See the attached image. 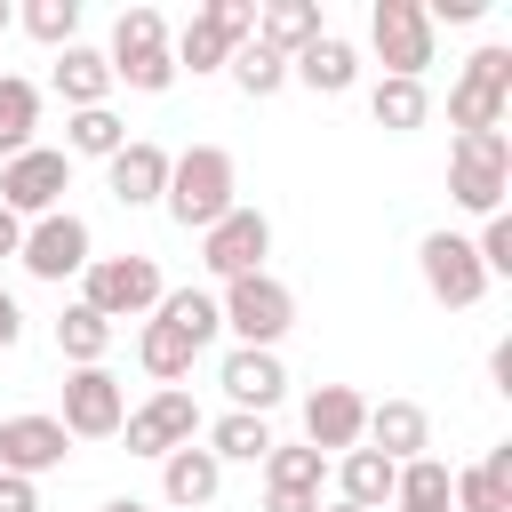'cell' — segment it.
Returning <instances> with one entry per match:
<instances>
[{"instance_id": "f546056e", "label": "cell", "mask_w": 512, "mask_h": 512, "mask_svg": "<svg viewBox=\"0 0 512 512\" xmlns=\"http://www.w3.org/2000/svg\"><path fill=\"white\" fill-rule=\"evenodd\" d=\"M192 360H200V352H192V336H176L168 320H144V328H136V368H144L152 384H184V376H192Z\"/></svg>"}, {"instance_id": "4dcf8cb0", "label": "cell", "mask_w": 512, "mask_h": 512, "mask_svg": "<svg viewBox=\"0 0 512 512\" xmlns=\"http://www.w3.org/2000/svg\"><path fill=\"white\" fill-rule=\"evenodd\" d=\"M128 144V120L112 112V104H96V112H64V160H112Z\"/></svg>"}, {"instance_id": "d4e9b609", "label": "cell", "mask_w": 512, "mask_h": 512, "mask_svg": "<svg viewBox=\"0 0 512 512\" xmlns=\"http://www.w3.org/2000/svg\"><path fill=\"white\" fill-rule=\"evenodd\" d=\"M328 488V456L304 448V440H272L264 456V496H320Z\"/></svg>"}, {"instance_id": "836d02e7", "label": "cell", "mask_w": 512, "mask_h": 512, "mask_svg": "<svg viewBox=\"0 0 512 512\" xmlns=\"http://www.w3.org/2000/svg\"><path fill=\"white\" fill-rule=\"evenodd\" d=\"M224 72H232V88H240L248 104H264V96H280V88H288V56H272V48H256V40H240Z\"/></svg>"}, {"instance_id": "9c48e42d", "label": "cell", "mask_w": 512, "mask_h": 512, "mask_svg": "<svg viewBox=\"0 0 512 512\" xmlns=\"http://www.w3.org/2000/svg\"><path fill=\"white\" fill-rule=\"evenodd\" d=\"M120 440H128V456H152V464H160V456H176V448L200 440V400H192L184 384H152V400L128 408Z\"/></svg>"}, {"instance_id": "9a60e30c", "label": "cell", "mask_w": 512, "mask_h": 512, "mask_svg": "<svg viewBox=\"0 0 512 512\" xmlns=\"http://www.w3.org/2000/svg\"><path fill=\"white\" fill-rule=\"evenodd\" d=\"M216 384H224V400H232L240 416H272V408L288 400V368H280V352H256V344H232V352L216 360Z\"/></svg>"}, {"instance_id": "cb8c5ba5", "label": "cell", "mask_w": 512, "mask_h": 512, "mask_svg": "<svg viewBox=\"0 0 512 512\" xmlns=\"http://www.w3.org/2000/svg\"><path fill=\"white\" fill-rule=\"evenodd\" d=\"M200 448H208L216 464H264V456H272V416H240V408H224L216 424H200Z\"/></svg>"}, {"instance_id": "d6986e66", "label": "cell", "mask_w": 512, "mask_h": 512, "mask_svg": "<svg viewBox=\"0 0 512 512\" xmlns=\"http://www.w3.org/2000/svg\"><path fill=\"white\" fill-rule=\"evenodd\" d=\"M288 80L312 88V96H352V88H360V48H352L344 32H320L312 48L288 56Z\"/></svg>"}, {"instance_id": "4fadbf2b", "label": "cell", "mask_w": 512, "mask_h": 512, "mask_svg": "<svg viewBox=\"0 0 512 512\" xmlns=\"http://www.w3.org/2000/svg\"><path fill=\"white\" fill-rule=\"evenodd\" d=\"M56 424H64V440H120V424H128V384H120L112 368H72Z\"/></svg>"}, {"instance_id": "5bb4252c", "label": "cell", "mask_w": 512, "mask_h": 512, "mask_svg": "<svg viewBox=\"0 0 512 512\" xmlns=\"http://www.w3.org/2000/svg\"><path fill=\"white\" fill-rule=\"evenodd\" d=\"M64 456H72V440H64V424L48 416V408H24V416H0V472H16V480H48V472H64Z\"/></svg>"}, {"instance_id": "277c9868", "label": "cell", "mask_w": 512, "mask_h": 512, "mask_svg": "<svg viewBox=\"0 0 512 512\" xmlns=\"http://www.w3.org/2000/svg\"><path fill=\"white\" fill-rule=\"evenodd\" d=\"M216 320L232 344H256V352H280V336L296 328V288L280 272H248V280H224L216 288Z\"/></svg>"}, {"instance_id": "2e32d148", "label": "cell", "mask_w": 512, "mask_h": 512, "mask_svg": "<svg viewBox=\"0 0 512 512\" xmlns=\"http://www.w3.org/2000/svg\"><path fill=\"white\" fill-rule=\"evenodd\" d=\"M360 424H368V400L352 384H312L304 392V448L344 456V448H360Z\"/></svg>"}, {"instance_id": "30bf717a", "label": "cell", "mask_w": 512, "mask_h": 512, "mask_svg": "<svg viewBox=\"0 0 512 512\" xmlns=\"http://www.w3.org/2000/svg\"><path fill=\"white\" fill-rule=\"evenodd\" d=\"M64 192H72V160H64V144H32V152L0 160V208H8V216L40 224V216L64 208Z\"/></svg>"}, {"instance_id": "7402d4cb", "label": "cell", "mask_w": 512, "mask_h": 512, "mask_svg": "<svg viewBox=\"0 0 512 512\" xmlns=\"http://www.w3.org/2000/svg\"><path fill=\"white\" fill-rule=\"evenodd\" d=\"M328 480H336V504H352V512H384L400 464H384L376 448H344V456H328Z\"/></svg>"}, {"instance_id": "d590c367", "label": "cell", "mask_w": 512, "mask_h": 512, "mask_svg": "<svg viewBox=\"0 0 512 512\" xmlns=\"http://www.w3.org/2000/svg\"><path fill=\"white\" fill-rule=\"evenodd\" d=\"M472 256H480V272H488V280H512V208L480 216V232H472Z\"/></svg>"}, {"instance_id": "8d00e7d4", "label": "cell", "mask_w": 512, "mask_h": 512, "mask_svg": "<svg viewBox=\"0 0 512 512\" xmlns=\"http://www.w3.org/2000/svg\"><path fill=\"white\" fill-rule=\"evenodd\" d=\"M208 16H216V32L240 48V40H256V0H200Z\"/></svg>"}, {"instance_id": "83f0119b", "label": "cell", "mask_w": 512, "mask_h": 512, "mask_svg": "<svg viewBox=\"0 0 512 512\" xmlns=\"http://www.w3.org/2000/svg\"><path fill=\"white\" fill-rule=\"evenodd\" d=\"M448 488H456L448 456H408L392 480V512H448Z\"/></svg>"}, {"instance_id": "603a6c76", "label": "cell", "mask_w": 512, "mask_h": 512, "mask_svg": "<svg viewBox=\"0 0 512 512\" xmlns=\"http://www.w3.org/2000/svg\"><path fill=\"white\" fill-rule=\"evenodd\" d=\"M328 24H320V0H256V48H272V56H296V48H312Z\"/></svg>"}, {"instance_id": "ba28073f", "label": "cell", "mask_w": 512, "mask_h": 512, "mask_svg": "<svg viewBox=\"0 0 512 512\" xmlns=\"http://www.w3.org/2000/svg\"><path fill=\"white\" fill-rule=\"evenodd\" d=\"M416 272H424V296L432 304H448V312H472L480 296H488V272H480V256H472V232H424L416 240Z\"/></svg>"}, {"instance_id": "8992f818", "label": "cell", "mask_w": 512, "mask_h": 512, "mask_svg": "<svg viewBox=\"0 0 512 512\" xmlns=\"http://www.w3.org/2000/svg\"><path fill=\"white\" fill-rule=\"evenodd\" d=\"M504 112H512V48L488 40V48H472L464 72L448 80V128H456V136H472V128H504Z\"/></svg>"}, {"instance_id": "e575fe53", "label": "cell", "mask_w": 512, "mask_h": 512, "mask_svg": "<svg viewBox=\"0 0 512 512\" xmlns=\"http://www.w3.org/2000/svg\"><path fill=\"white\" fill-rule=\"evenodd\" d=\"M16 24H24L40 48H72V40H80V0H24Z\"/></svg>"}, {"instance_id": "52a82bcc", "label": "cell", "mask_w": 512, "mask_h": 512, "mask_svg": "<svg viewBox=\"0 0 512 512\" xmlns=\"http://www.w3.org/2000/svg\"><path fill=\"white\" fill-rule=\"evenodd\" d=\"M368 48L384 64V80H424L440 56V32L424 24V0H376L368 8Z\"/></svg>"}, {"instance_id": "f1b7e54d", "label": "cell", "mask_w": 512, "mask_h": 512, "mask_svg": "<svg viewBox=\"0 0 512 512\" xmlns=\"http://www.w3.org/2000/svg\"><path fill=\"white\" fill-rule=\"evenodd\" d=\"M40 144V88L24 72H0V160Z\"/></svg>"}, {"instance_id": "ac0fdd59", "label": "cell", "mask_w": 512, "mask_h": 512, "mask_svg": "<svg viewBox=\"0 0 512 512\" xmlns=\"http://www.w3.org/2000/svg\"><path fill=\"white\" fill-rule=\"evenodd\" d=\"M360 448H376L384 464H408V456H432V416L416 400H368V424H360Z\"/></svg>"}, {"instance_id": "4316f807", "label": "cell", "mask_w": 512, "mask_h": 512, "mask_svg": "<svg viewBox=\"0 0 512 512\" xmlns=\"http://www.w3.org/2000/svg\"><path fill=\"white\" fill-rule=\"evenodd\" d=\"M368 120H376L384 136H416V128L432 120V88H424V80H376V88H368Z\"/></svg>"}, {"instance_id": "d6a6232c", "label": "cell", "mask_w": 512, "mask_h": 512, "mask_svg": "<svg viewBox=\"0 0 512 512\" xmlns=\"http://www.w3.org/2000/svg\"><path fill=\"white\" fill-rule=\"evenodd\" d=\"M56 352L72 360V368H104V352H112V320H96L80 296L56 312Z\"/></svg>"}, {"instance_id": "f6af8a7d", "label": "cell", "mask_w": 512, "mask_h": 512, "mask_svg": "<svg viewBox=\"0 0 512 512\" xmlns=\"http://www.w3.org/2000/svg\"><path fill=\"white\" fill-rule=\"evenodd\" d=\"M320 512H352V504H320Z\"/></svg>"}, {"instance_id": "1f68e13d", "label": "cell", "mask_w": 512, "mask_h": 512, "mask_svg": "<svg viewBox=\"0 0 512 512\" xmlns=\"http://www.w3.org/2000/svg\"><path fill=\"white\" fill-rule=\"evenodd\" d=\"M152 320H168L176 336H192V352H208V344L224 336V320H216V288H168Z\"/></svg>"}, {"instance_id": "44dd1931", "label": "cell", "mask_w": 512, "mask_h": 512, "mask_svg": "<svg viewBox=\"0 0 512 512\" xmlns=\"http://www.w3.org/2000/svg\"><path fill=\"white\" fill-rule=\"evenodd\" d=\"M216 488H224V464H216L200 440L176 448V456H160V496H168V512H208Z\"/></svg>"}, {"instance_id": "7a4b0ae2", "label": "cell", "mask_w": 512, "mask_h": 512, "mask_svg": "<svg viewBox=\"0 0 512 512\" xmlns=\"http://www.w3.org/2000/svg\"><path fill=\"white\" fill-rule=\"evenodd\" d=\"M160 296H168V272H160V256H144V248H120V256H88V272H80V304L96 312V320H152L160 312Z\"/></svg>"}, {"instance_id": "7c38bea8", "label": "cell", "mask_w": 512, "mask_h": 512, "mask_svg": "<svg viewBox=\"0 0 512 512\" xmlns=\"http://www.w3.org/2000/svg\"><path fill=\"white\" fill-rule=\"evenodd\" d=\"M264 256H272V216H264V208H248V200L200 232V264H208V280H216V288H224V280L264 272Z\"/></svg>"}, {"instance_id": "5b68a950", "label": "cell", "mask_w": 512, "mask_h": 512, "mask_svg": "<svg viewBox=\"0 0 512 512\" xmlns=\"http://www.w3.org/2000/svg\"><path fill=\"white\" fill-rule=\"evenodd\" d=\"M448 200L464 216H496L512 200V136L504 128H472L448 144Z\"/></svg>"}, {"instance_id": "60d3db41", "label": "cell", "mask_w": 512, "mask_h": 512, "mask_svg": "<svg viewBox=\"0 0 512 512\" xmlns=\"http://www.w3.org/2000/svg\"><path fill=\"white\" fill-rule=\"evenodd\" d=\"M16 248H24V216H8V208H0V264H8Z\"/></svg>"}, {"instance_id": "3957f363", "label": "cell", "mask_w": 512, "mask_h": 512, "mask_svg": "<svg viewBox=\"0 0 512 512\" xmlns=\"http://www.w3.org/2000/svg\"><path fill=\"white\" fill-rule=\"evenodd\" d=\"M104 64H112V88H136V96H168L176 88V56H168V16L160 8H120L112 16V40H104Z\"/></svg>"}, {"instance_id": "484cf974", "label": "cell", "mask_w": 512, "mask_h": 512, "mask_svg": "<svg viewBox=\"0 0 512 512\" xmlns=\"http://www.w3.org/2000/svg\"><path fill=\"white\" fill-rule=\"evenodd\" d=\"M168 56H176V72L208 80V72H224V64H232V40L216 32V16H208V8H192V16H184V32H168Z\"/></svg>"}, {"instance_id": "f35d334b", "label": "cell", "mask_w": 512, "mask_h": 512, "mask_svg": "<svg viewBox=\"0 0 512 512\" xmlns=\"http://www.w3.org/2000/svg\"><path fill=\"white\" fill-rule=\"evenodd\" d=\"M488 384L512 400V336H496V344H488Z\"/></svg>"}, {"instance_id": "ab89813d", "label": "cell", "mask_w": 512, "mask_h": 512, "mask_svg": "<svg viewBox=\"0 0 512 512\" xmlns=\"http://www.w3.org/2000/svg\"><path fill=\"white\" fill-rule=\"evenodd\" d=\"M16 344H24V304L0 288V352H16Z\"/></svg>"}, {"instance_id": "6da1fadb", "label": "cell", "mask_w": 512, "mask_h": 512, "mask_svg": "<svg viewBox=\"0 0 512 512\" xmlns=\"http://www.w3.org/2000/svg\"><path fill=\"white\" fill-rule=\"evenodd\" d=\"M160 208H168L176 232L200 240L216 216L240 208V160H232L224 144H184V152H168V192H160Z\"/></svg>"}, {"instance_id": "7bdbcfd3", "label": "cell", "mask_w": 512, "mask_h": 512, "mask_svg": "<svg viewBox=\"0 0 512 512\" xmlns=\"http://www.w3.org/2000/svg\"><path fill=\"white\" fill-rule=\"evenodd\" d=\"M96 512H152V504H144V496H104Z\"/></svg>"}, {"instance_id": "ee69618b", "label": "cell", "mask_w": 512, "mask_h": 512, "mask_svg": "<svg viewBox=\"0 0 512 512\" xmlns=\"http://www.w3.org/2000/svg\"><path fill=\"white\" fill-rule=\"evenodd\" d=\"M8 24H16V8H8V0H0V32H8Z\"/></svg>"}, {"instance_id": "8fae6325", "label": "cell", "mask_w": 512, "mask_h": 512, "mask_svg": "<svg viewBox=\"0 0 512 512\" xmlns=\"http://www.w3.org/2000/svg\"><path fill=\"white\" fill-rule=\"evenodd\" d=\"M88 256H96V232H88V216H72V208H56V216L24 224V248H16V264H24L32 280H48V288L80 280V272H88Z\"/></svg>"}, {"instance_id": "74e56055", "label": "cell", "mask_w": 512, "mask_h": 512, "mask_svg": "<svg viewBox=\"0 0 512 512\" xmlns=\"http://www.w3.org/2000/svg\"><path fill=\"white\" fill-rule=\"evenodd\" d=\"M0 512H40V488L16 480V472H0Z\"/></svg>"}, {"instance_id": "e0dca14e", "label": "cell", "mask_w": 512, "mask_h": 512, "mask_svg": "<svg viewBox=\"0 0 512 512\" xmlns=\"http://www.w3.org/2000/svg\"><path fill=\"white\" fill-rule=\"evenodd\" d=\"M104 192H112L120 208H160V192H168V144L128 136V144L104 160Z\"/></svg>"}, {"instance_id": "b9f144b4", "label": "cell", "mask_w": 512, "mask_h": 512, "mask_svg": "<svg viewBox=\"0 0 512 512\" xmlns=\"http://www.w3.org/2000/svg\"><path fill=\"white\" fill-rule=\"evenodd\" d=\"M264 512H320V496H264Z\"/></svg>"}, {"instance_id": "ffe728a7", "label": "cell", "mask_w": 512, "mask_h": 512, "mask_svg": "<svg viewBox=\"0 0 512 512\" xmlns=\"http://www.w3.org/2000/svg\"><path fill=\"white\" fill-rule=\"evenodd\" d=\"M48 88L64 96V112H96V104H112V64H104V48H88V40L56 48Z\"/></svg>"}]
</instances>
